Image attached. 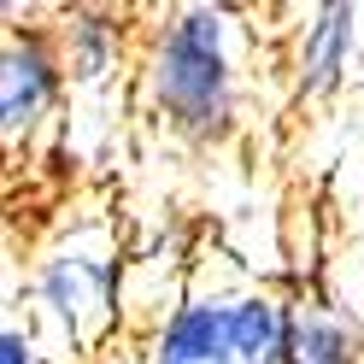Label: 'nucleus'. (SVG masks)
Returning a JSON list of instances; mask_svg holds the SVG:
<instances>
[{
    "mask_svg": "<svg viewBox=\"0 0 364 364\" xmlns=\"http://www.w3.org/2000/svg\"><path fill=\"white\" fill-rule=\"evenodd\" d=\"M358 24H364V12L353 6V0H323V6L300 12L294 41H288L294 100H329V95L347 88L353 53H358Z\"/></svg>",
    "mask_w": 364,
    "mask_h": 364,
    "instance_id": "obj_4",
    "label": "nucleus"
},
{
    "mask_svg": "<svg viewBox=\"0 0 364 364\" xmlns=\"http://www.w3.org/2000/svg\"><path fill=\"white\" fill-rule=\"evenodd\" d=\"M124 277H129V253L118 241L100 230H71L36 259L30 300L65 335V347L100 353L124 317Z\"/></svg>",
    "mask_w": 364,
    "mask_h": 364,
    "instance_id": "obj_2",
    "label": "nucleus"
},
{
    "mask_svg": "<svg viewBox=\"0 0 364 364\" xmlns=\"http://www.w3.org/2000/svg\"><path fill=\"white\" fill-rule=\"evenodd\" d=\"M0 364H48L41 335L30 323H18V317H6V323H0Z\"/></svg>",
    "mask_w": 364,
    "mask_h": 364,
    "instance_id": "obj_9",
    "label": "nucleus"
},
{
    "mask_svg": "<svg viewBox=\"0 0 364 364\" xmlns=\"http://www.w3.org/2000/svg\"><path fill=\"white\" fill-rule=\"evenodd\" d=\"M300 323H306V306L288 300L282 288H264V282L230 288L235 364H294V353H300Z\"/></svg>",
    "mask_w": 364,
    "mask_h": 364,
    "instance_id": "obj_6",
    "label": "nucleus"
},
{
    "mask_svg": "<svg viewBox=\"0 0 364 364\" xmlns=\"http://www.w3.org/2000/svg\"><path fill=\"white\" fill-rule=\"evenodd\" d=\"M294 364H364V323L335 306H306Z\"/></svg>",
    "mask_w": 364,
    "mask_h": 364,
    "instance_id": "obj_8",
    "label": "nucleus"
},
{
    "mask_svg": "<svg viewBox=\"0 0 364 364\" xmlns=\"http://www.w3.org/2000/svg\"><path fill=\"white\" fill-rule=\"evenodd\" d=\"M53 36H59L65 71H71V88H82V95L106 88L124 71V53H129V18L124 12H112V6H65Z\"/></svg>",
    "mask_w": 364,
    "mask_h": 364,
    "instance_id": "obj_7",
    "label": "nucleus"
},
{
    "mask_svg": "<svg viewBox=\"0 0 364 364\" xmlns=\"http://www.w3.org/2000/svg\"><path fill=\"white\" fill-rule=\"evenodd\" d=\"M65 88H71V71H65L59 36L41 24H12L6 48H0V135H6V147H30L53 124Z\"/></svg>",
    "mask_w": 364,
    "mask_h": 364,
    "instance_id": "obj_3",
    "label": "nucleus"
},
{
    "mask_svg": "<svg viewBox=\"0 0 364 364\" xmlns=\"http://www.w3.org/2000/svg\"><path fill=\"white\" fill-rule=\"evenodd\" d=\"M141 364H235V341H230V294L218 288H194L182 300L165 306V317L147 335V358Z\"/></svg>",
    "mask_w": 364,
    "mask_h": 364,
    "instance_id": "obj_5",
    "label": "nucleus"
},
{
    "mask_svg": "<svg viewBox=\"0 0 364 364\" xmlns=\"http://www.w3.org/2000/svg\"><path fill=\"white\" fill-rule=\"evenodd\" d=\"M141 106L188 147H223L247 112V24L235 6L188 0L141 36Z\"/></svg>",
    "mask_w": 364,
    "mask_h": 364,
    "instance_id": "obj_1",
    "label": "nucleus"
}]
</instances>
